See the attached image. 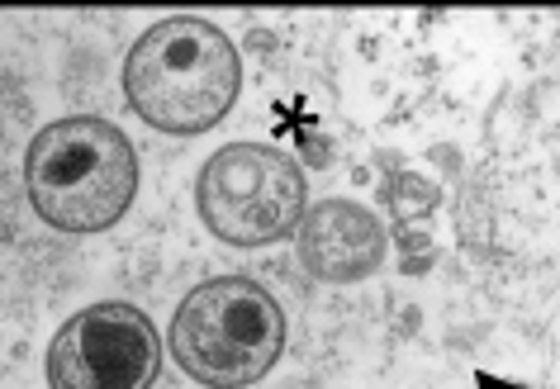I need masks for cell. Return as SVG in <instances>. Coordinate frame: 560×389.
I'll return each mask as SVG.
<instances>
[{"instance_id":"cell-1","label":"cell","mask_w":560,"mask_h":389,"mask_svg":"<svg viewBox=\"0 0 560 389\" xmlns=\"http://www.w3.org/2000/svg\"><path fill=\"white\" fill-rule=\"evenodd\" d=\"M119 86L133 119L166 138H200L233 115L243 95V52L214 20L166 15L124 52Z\"/></svg>"},{"instance_id":"cell-2","label":"cell","mask_w":560,"mask_h":389,"mask_svg":"<svg viewBox=\"0 0 560 389\" xmlns=\"http://www.w3.org/2000/svg\"><path fill=\"white\" fill-rule=\"evenodd\" d=\"M24 194L52 233H109L138 200V148L101 115H62L24 148Z\"/></svg>"},{"instance_id":"cell-3","label":"cell","mask_w":560,"mask_h":389,"mask_svg":"<svg viewBox=\"0 0 560 389\" xmlns=\"http://www.w3.org/2000/svg\"><path fill=\"white\" fill-rule=\"evenodd\" d=\"M290 323L252 275H209L176 304L166 352L200 389H252L276 370Z\"/></svg>"},{"instance_id":"cell-4","label":"cell","mask_w":560,"mask_h":389,"mask_svg":"<svg viewBox=\"0 0 560 389\" xmlns=\"http://www.w3.org/2000/svg\"><path fill=\"white\" fill-rule=\"evenodd\" d=\"M195 214L223 247L257 252L300 233L310 214V176L285 148L223 143L195 172Z\"/></svg>"},{"instance_id":"cell-5","label":"cell","mask_w":560,"mask_h":389,"mask_svg":"<svg viewBox=\"0 0 560 389\" xmlns=\"http://www.w3.org/2000/svg\"><path fill=\"white\" fill-rule=\"evenodd\" d=\"M162 332L129 299H95L52 332L48 389H152L162 375Z\"/></svg>"},{"instance_id":"cell-6","label":"cell","mask_w":560,"mask_h":389,"mask_svg":"<svg viewBox=\"0 0 560 389\" xmlns=\"http://www.w3.org/2000/svg\"><path fill=\"white\" fill-rule=\"evenodd\" d=\"M295 257L318 285H361L385 267L389 233L366 204L332 194L310 204L295 233Z\"/></svg>"}]
</instances>
